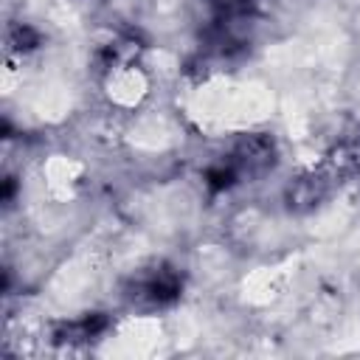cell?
Instances as JSON below:
<instances>
[{
    "mask_svg": "<svg viewBox=\"0 0 360 360\" xmlns=\"http://www.w3.org/2000/svg\"><path fill=\"white\" fill-rule=\"evenodd\" d=\"M233 183H239V174L233 172V166L228 160H219V163H214V166L205 169V186L211 191H225Z\"/></svg>",
    "mask_w": 360,
    "mask_h": 360,
    "instance_id": "obj_6",
    "label": "cell"
},
{
    "mask_svg": "<svg viewBox=\"0 0 360 360\" xmlns=\"http://www.w3.org/2000/svg\"><path fill=\"white\" fill-rule=\"evenodd\" d=\"M110 318L104 312H87L70 321H59L53 326V340L56 343H87L93 338H98L101 332H107Z\"/></svg>",
    "mask_w": 360,
    "mask_h": 360,
    "instance_id": "obj_4",
    "label": "cell"
},
{
    "mask_svg": "<svg viewBox=\"0 0 360 360\" xmlns=\"http://www.w3.org/2000/svg\"><path fill=\"white\" fill-rule=\"evenodd\" d=\"M217 8H222V14H233V11H248L250 0H208Z\"/></svg>",
    "mask_w": 360,
    "mask_h": 360,
    "instance_id": "obj_8",
    "label": "cell"
},
{
    "mask_svg": "<svg viewBox=\"0 0 360 360\" xmlns=\"http://www.w3.org/2000/svg\"><path fill=\"white\" fill-rule=\"evenodd\" d=\"M14 188H17V186H14V177H6V180H3V202H6V205L11 202Z\"/></svg>",
    "mask_w": 360,
    "mask_h": 360,
    "instance_id": "obj_9",
    "label": "cell"
},
{
    "mask_svg": "<svg viewBox=\"0 0 360 360\" xmlns=\"http://www.w3.org/2000/svg\"><path fill=\"white\" fill-rule=\"evenodd\" d=\"M39 39H42L39 31L31 28L28 22H14L8 28V48L11 51H34L39 45Z\"/></svg>",
    "mask_w": 360,
    "mask_h": 360,
    "instance_id": "obj_7",
    "label": "cell"
},
{
    "mask_svg": "<svg viewBox=\"0 0 360 360\" xmlns=\"http://www.w3.org/2000/svg\"><path fill=\"white\" fill-rule=\"evenodd\" d=\"M329 166L335 174H360V135L338 143L329 158Z\"/></svg>",
    "mask_w": 360,
    "mask_h": 360,
    "instance_id": "obj_5",
    "label": "cell"
},
{
    "mask_svg": "<svg viewBox=\"0 0 360 360\" xmlns=\"http://www.w3.org/2000/svg\"><path fill=\"white\" fill-rule=\"evenodd\" d=\"M183 292V276L169 264H155L132 276L127 284V298L143 307H169Z\"/></svg>",
    "mask_w": 360,
    "mask_h": 360,
    "instance_id": "obj_1",
    "label": "cell"
},
{
    "mask_svg": "<svg viewBox=\"0 0 360 360\" xmlns=\"http://www.w3.org/2000/svg\"><path fill=\"white\" fill-rule=\"evenodd\" d=\"M233 172L242 177H262L264 172H270L276 166V141L264 132H253L236 141V146L231 149V155L225 158Z\"/></svg>",
    "mask_w": 360,
    "mask_h": 360,
    "instance_id": "obj_2",
    "label": "cell"
},
{
    "mask_svg": "<svg viewBox=\"0 0 360 360\" xmlns=\"http://www.w3.org/2000/svg\"><path fill=\"white\" fill-rule=\"evenodd\" d=\"M332 177H335L332 169L329 172L326 169H318V172L298 174L284 188V205L290 211H295V214H307V211L318 208L329 197V191H332Z\"/></svg>",
    "mask_w": 360,
    "mask_h": 360,
    "instance_id": "obj_3",
    "label": "cell"
}]
</instances>
